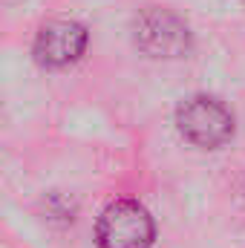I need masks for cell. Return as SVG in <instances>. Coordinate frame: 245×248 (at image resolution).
<instances>
[{
    "label": "cell",
    "instance_id": "obj_1",
    "mask_svg": "<svg viewBox=\"0 0 245 248\" xmlns=\"http://www.w3.org/2000/svg\"><path fill=\"white\" fill-rule=\"evenodd\" d=\"M176 127L190 144L216 150L234 139V113L214 95H190L176 110Z\"/></svg>",
    "mask_w": 245,
    "mask_h": 248
},
{
    "label": "cell",
    "instance_id": "obj_2",
    "mask_svg": "<svg viewBox=\"0 0 245 248\" xmlns=\"http://www.w3.org/2000/svg\"><path fill=\"white\" fill-rule=\"evenodd\" d=\"M133 41L150 58H182L190 49V29L176 12L147 6L133 17Z\"/></svg>",
    "mask_w": 245,
    "mask_h": 248
},
{
    "label": "cell",
    "instance_id": "obj_4",
    "mask_svg": "<svg viewBox=\"0 0 245 248\" xmlns=\"http://www.w3.org/2000/svg\"><path fill=\"white\" fill-rule=\"evenodd\" d=\"M87 49V29L75 20H49L38 29L35 61L41 66H66Z\"/></svg>",
    "mask_w": 245,
    "mask_h": 248
},
{
    "label": "cell",
    "instance_id": "obj_3",
    "mask_svg": "<svg viewBox=\"0 0 245 248\" xmlns=\"http://www.w3.org/2000/svg\"><path fill=\"white\" fill-rule=\"evenodd\" d=\"M153 217L136 199H116L98 217V246L101 248H150L153 246Z\"/></svg>",
    "mask_w": 245,
    "mask_h": 248
}]
</instances>
